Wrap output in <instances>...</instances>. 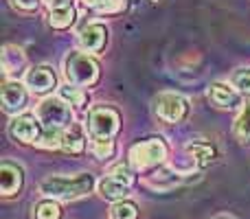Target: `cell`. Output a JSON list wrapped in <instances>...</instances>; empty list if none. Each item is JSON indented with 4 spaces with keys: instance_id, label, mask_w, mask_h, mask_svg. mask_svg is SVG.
Here are the masks:
<instances>
[{
    "instance_id": "6da1fadb",
    "label": "cell",
    "mask_w": 250,
    "mask_h": 219,
    "mask_svg": "<svg viewBox=\"0 0 250 219\" xmlns=\"http://www.w3.org/2000/svg\"><path fill=\"white\" fill-rule=\"evenodd\" d=\"M95 186V178L90 173H77V176H51L40 184L46 198L53 199H77L88 195Z\"/></svg>"
},
{
    "instance_id": "7a4b0ae2",
    "label": "cell",
    "mask_w": 250,
    "mask_h": 219,
    "mask_svg": "<svg viewBox=\"0 0 250 219\" xmlns=\"http://www.w3.org/2000/svg\"><path fill=\"white\" fill-rule=\"evenodd\" d=\"M64 73L68 83L79 88H90L99 81V61L90 57L88 53L82 51H70L64 61Z\"/></svg>"
},
{
    "instance_id": "3957f363",
    "label": "cell",
    "mask_w": 250,
    "mask_h": 219,
    "mask_svg": "<svg viewBox=\"0 0 250 219\" xmlns=\"http://www.w3.org/2000/svg\"><path fill=\"white\" fill-rule=\"evenodd\" d=\"M86 129L90 134V140L114 138L121 129V114L112 105H92L86 116Z\"/></svg>"
},
{
    "instance_id": "277c9868",
    "label": "cell",
    "mask_w": 250,
    "mask_h": 219,
    "mask_svg": "<svg viewBox=\"0 0 250 219\" xmlns=\"http://www.w3.org/2000/svg\"><path fill=\"white\" fill-rule=\"evenodd\" d=\"M167 158V145L163 138H145L129 147V164L134 169H151L158 167Z\"/></svg>"
},
{
    "instance_id": "5b68a950",
    "label": "cell",
    "mask_w": 250,
    "mask_h": 219,
    "mask_svg": "<svg viewBox=\"0 0 250 219\" xmlns=\"http://www.w3.org/2000/svg\"><path fill=\"white\" fill-rule=\"evenodd\" d=\"M154 110L165 123H182L189 116V101L176 92H160L154 99Z\"/></svg>"
},
{
    "instance_id": "8992f818",
    "label": "cell",
    "mask_w": 250,
    "mask_h": 219,
    "mask_svg": "<svg viewBox=\"0 0 250 219\" xmlns=\"http://www.w3.org/2000/svg\"><path fill=\"white\" fill-rule=\"evenodd\" d=\"M38 119L46 129H66L73 123V112L64 99H44L38 108Z\"/></svg>"
},
{
    "instance_id": "52a82bcc",
    "label": "cell",
    "mask_w": 250,
    "mask_h": 219,
    "mask_svg": "<svg viewBox=\"0 0 250 219\" xmlns=\"http://www.w3.org/2000/svg\"><path fill=\"white\" fill-rule=\"evenodd\" d=\"M9 134H11L13 140L31 145V142L42 140L44 125L35 114H16L9 123Z\"/></svg>"
},
{
    "instance_id": "ba28073f",
    "label": "cell",
    "mask_w": 250,
    "mask_h": 219,
    "mask_svg": "<svg viewBox=\"0 0 250 219\" xmlns=\"http://www.w3.org/2000/svg\"><path fill=\"white\" fill-rule=\"evenodd\" d=\"M24 83L33 95H48L53 88H57V75L48 64H40L26 70Z\"/></svg>"
},
{
    "instance_id": "9c48e42d",
    "label": "cell",
    "mask_w": 250,
    "mask_h": 219,
    "mask_svg": "<svg viewBox=\"0 0 250 219\" xmlns=\"http://www.w3.org/2000/svg\"><path fill=\"white\" fill-rule=\"evenodd\" d=\"M108 40L110 31L104 22H92L79 31V44L86 53H104V48L108 46Z\"/></svg>"
},
{
    "instance_id": "30bf717a",
    "label": "cell",
    "mask_w": 250,
    "mask_h": 219,
    "mask_svg": "<svg viewBox=\"0 0 250 219\" xmlns=\"http://www.w3.org/2000/svg\"><path fill=\"white\" fill-rule=\"evenodd\" d=\"M0 101H2V110L7 114H18L26 108L29 95L20 81H4L2 90H0Z\"/></svg>"
},
{
    "instance_id": "8fae6325",
    "label": "cell",
    "mask_w": 250,
    "mask_h": 219,
    "mask_svg": "<svg viewBox=\"0 0 250 219\" xmlns=\"http://www.w3.org/2000/svg\"><path fill=\"white\" fill-rule=\"evenodd\" d=\"M24 184V169L11 160H2L0 164V193L4 198H11Z\"/></svg>"
},
{
    "instance_id": "7c38bea8",
    "label": "cell",
    "mask_w": 250,
    "mask_h": 219,
    "mask_svg": "<svg viewBox=\"0 0 250 219\" xmlns=\"http://www.w3.org/2000/svg\"><path fill=\"white\" fill-rule=\"evenodd\" d=\"M208 101L220 110H235L242 105V92L235 86L217 81L211 83V88H208Z\"/></svg>"
},
{
    "instance_id": "4fadbf2b",
    "label": "cell",
    "mask_w": 250,
    "mask_h": 219,
    "mask_svg": "<svg viewBox=\"0 0 250 219\" xmlns=\"http://www.w3.org/2000/svg\"><path fill=\"white\" fill-rule=\"evenodd\" d=\"M77 11H75L73 2L70 0H57L51 4V11H48V24L57 31H64L68 26H73Z\"/></svg>"
},
{
    "instance_id": "5bb4252c",
    "label": "cell",
    "mask_w": 250,
    "mask_h": 219,
    "mask_svg": "<svg viewBox=\"0 0 250 219\" xmlns=\"http://www.w3.org/2000/svg\"><path fill=\"white\" fill-rule=\"evenodd\" d=\"M62 149L68 151V154H82L86 149V132H83L82 125L70 123L64 129V136H62Z\"/></svg>"
},
{
    "instance_id": "9a60e30c",
    "label": "cell",
    "mask_w": 250,
    "mask_h": 219,
    "mask_svg": "<svg viewBox=\"0 0 250 219\" xmlns=\"http://www.w3.org/2000/svg\"><path fill=\"white\" fill-rule=\"evenodd\" d=\"M0 64H2L4 73L13 75V73H20L26 66V57H24V53H22V48L13 46V44H7V46L2 48V55H0Z\"/></svg>"
},
{
    "instance_id": "2e32d148",
    "label": "cell",
    "mask_w": 250,
    "mask_h": 219,
    "mask_svg": "<svg viewBox=\"0 0 250 219\" xmlns=\"http://www.w3.org/2000/svg\"><path fill=\"white\" fill-rule=\"evenodd\" d=\"M99 193L104 195L105 199H110V202H121V199H125L129 195V184L108 176L99 182Z\"/></svg>"
},
{
    "instance_id": "e0dca14e",
    "label": "cell",
    "mask_w": 250,
    "mask_h": 219,
    "mask_svg": "<svg viewBox=\"0 0 250 219\" xmlns=\"http://www.w3.org/2000/svg\"><path fill=\"white\" fill-rule=\"evenodd\" d=\"M187 151L195 158L198 167H207V164H211L217 156L215 147H213L211 142H191V145L187 147Z\"/></svg>"
},
{
    "instance_id": "ac0fdd59",
    "label": "cell",
    "mask_w": 250,
    "mask_h": 219,
    "mask_svg": "<svg viewBox=\"0 0 250 219\" xmlns=\"http://www.w3.org/2000/svg\"><path fill=\"white\" fill-rule=\"evenodd\" d=\"M60 99H64L66 103L75 105V108H83V105L88 103V95L79 86H73V83L60 88Z\"/></svg>"
},
{
    "instance_id": "d6986e66",
    "label": "cell",
    "mask_w": 250,
    "mask_h": 219,
    "mask_svg": "<svg viewBox=\"0 0 250 219\" xmlns=\"http://www.w3.org/2000/svg\"><path fill=\"white\" fill-rule=\"evenodd\" d=\"M33 219H62V206L53 198L42 199L40 204H35Z\"/></svg>"
},
{
    "instance_id": "ffe728a7",
    "label": "cell",
    "mask_w": 250,
    "mask_h": 219,
    "mask_svg": "<svg viewBox=\"0 0 250 219\" xmlns=\"http://www.w3.org/2000/svg\"><path fill=\"white\" fill-rule=\"evenodd\" d=\"M235 136L242 142H250V103H246L235 120Z\"/></svg>"
},
{
    "instance_id": "44dd1931",
    "label": "cell",
    "mask_w": 250,
    "mask_h": 219,
    "mask_svg": "<svg viewBox=\"0 0 250 219\" xmlns=\"http://www.w3.org/2000/svg\"><path fill=\"white\" fill-rule=\"evenodd\" d=\"M86 4L99 13H121L127 2L125 0H86Z\"/></svg>"
},
{
    "instance_id": "7402d4cb",
    "label": "cell",
    "mask_w": 250,
    "mask_h": 219,
    "mask_svg": "<svg viewBox=\"0 0 250 219\" xmlns=\"http://www.w3.org/2000/svg\"><path fill=\"white\" fill-rule=\"evenodd\" d=\"M110 215H112V219H138V206L134 202L121 199V202H114Z\"/></svg>"
},
{
    "instance_id": "603a6c76",
    "label": "cell",
    "mask_w": 250,
    "mask_h": 219,
    "mask_svg": "<svg viewBox=\"0 0 250 219\" xmlns=\"http://www.w3.org/2000/svg\"><path fill=\"white\" fill-rule=\"evenodd\" d=\"M90 149L99 160H108L114 156V140L112 138H97V140H92Z\"/></svg>"
},
{
    "instance_id": "cb8c5ba5",
    "label": "cell",
    "mask_w": 250,
    "mask_h": 219,
    "mask_svg": "<svg viewBox=\"0 0 250 219\" xmlns=\"http://www.w3.org/2000/svg\"><path fill=\"white\" fill-rule=\"evenodd\" d=\"M230 83L237 88L242 95L250 97V68H237L230 77Z\"/></svg>"
},
{
    "instance_id": "d4e9b609",
    "label": "cell",
    "mask_w": 250,
    "mask_h": 219,
    "mask_svg": "<svg viewBox=\"0 0 250 219\" xmlns=\"http://www.w3.org/2000/svg\"><path fill=\"white\" fill-rule=\"evenodd\" d=\"M110 176L117 178V180H121V182H125V184H129V186H132V182H134V173L129 171L127 164H117V167H112Z\"/></svg>"
},
{
    "instance_id": "484cf974",
    "label": "cell",
    "mask_w": 250,
    "mask_h": 219,
    "mask_svg": "<svg viewBox=\"0 0 250 219\" xmlns=\"http://www.w3.org/2000/svg\"><path fill=\"white\" fill-rule=\"evenodd\" d=\"M11 2H13V7L20 9V11H35L42 0H11Z\"/></svg>"
},
{
    "instance_id": "4316f807",
    "label": "cell",
    "mask_w": 250,
    "mask_h": 219,
    "mask_svg": "<svg viewBox=\"0 0 250 219\" xmlns=\"http://www.w3.org/2000/svg\"><path fill=\"white\" fill-rule=\"evenodd\" d=\"M217 219H226V217H217Z\"/></svg>"
}]
</instances>
